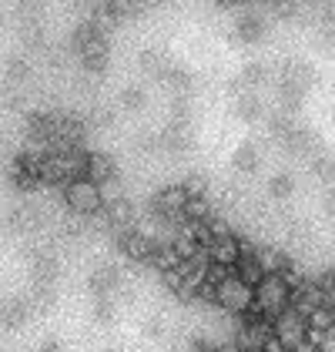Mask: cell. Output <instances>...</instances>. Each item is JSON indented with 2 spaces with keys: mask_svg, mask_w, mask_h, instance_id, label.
Masks as SVG:
<instances>
[{
  "mask_svg": "<svg viewBox=\"0 0 335 352\" xmlns=\"http://www.w3.org/2000/svg\"><path fill=\"white\" fill-rule=\"evenodd\" d=\"M288 305H292V289L281 275H265L255 285V305H251L255 316H265L268 322H275Z\"/></svg>",
  "mask_w": 335,
  "mask_h": 352,
  "instance_id": "obj_1",
  "label": "cell"
},
{
  "mask_svg": "<svg viewBox=\"0 0 335 352\" xmlns=\"http://www.w3.org/2000/svg\"><path fill=\"white\" fill-rule=\"evenodd\" d=\"M64 205L71 208V215H78V218H91L104 208L101 188L94 182H87V178H78V182L64 185Z\"/></svg>",
  "mask_w": 335,
  "mask_h": 352,
  "instance_id": "obj_2",
  "label": "cell"
},
{
  "mask_svg": "<svg viewBox=\"0 0 335 352\" xmlns=\"http://www.w3.org/2000/svg\"><path fill=\"white\" fill-rule=\"evenodd\" d=\"M215 305L224 309V312H231V316H249L251 305H255V289L245 285V282L231 272L222 285H218V298H215Z\"/></svg>",
  "mask_w": 335,
  "mask_h": 352,
  "instance_id": "obj_3",
  "label": "cell"
},
{
  "mask_svg": "<svg viewBox=\"0 0 335 352\" xmlns=\"http://www.w3.org/2000/svg\"><path fill=\"white\" fill-rule=\"evenodd\" d=\"M272 336L279 339L281 346L288 352H295L302 342H305V336H308V322H305V316H299L295 309H285L279 319L272 322Z\"/></svg>",
  "mask_w": 335,
  "mask_h": 352,
  "instance_id": "obj_4",
  "label": "cell"
},
{
  "mask_svg": "<svg viewBox=\"0 0 335 352\" xmlns=\"http://www.w3.org/2000/svg\"><path fill=\"white\" fill-rule=\"evenodd\" d=\"M117 248L124 252V258L131 262H151L154 252H158V242L151 232H141V228H128L117 235Z\"/></svg>",
  "mask_w": 335,
  "mask_h": 352,
  "instance_id": "obj_5",
  "label": "cell"
},
{
  "mask_svg": "<svg viewBox=\"0 0 335 352\" xmlns=\"http://www.w3.org/2000/svg\"><path fill=\"white\" fill-rule=\"evenodd\" d=\"M10 182L17 191H37L44 182H41V158H34L27 151H21L14 164H10Z\"/></svg>",
  "mask_w": 335,
  "mask_h": 352,
  "instance_id": "obj_6",
  "label": "cell"
},
{
  "mask_svg": "<svg viewBox=\"0 0 335 352\" xmlns=\"http://www.w3.org/2000/svg\"><path fill=\"white\" fill-rule=\"evenodd\" d=\"M87 182H94L97 188L108 185V182H117V164H114L111 155L104 151H87Z\"/></svg>",
  "mask_w": 335,
  "mask_h": 352,
  "instance_id": "obj_7",
  "label": "cell"
},
{
  "mask_svg": "<svg viewBox=\"0 0 335 352\" xmlns=\"http://www.w3.org/2000/svg\"><path fill=\"white\" fill-rule=\"evenodd\" d=\"M208 255H211V262H215V265L235 269V265H238V258H242V239H238V235L218 239V242H211Z\"/></svg>",
  "mask_w": 335,
  "mask_h": 352,
  "instance_id": "obj_8",
  "label": "cell"
},
{
  "mask_svg": "<svg viewBox=\"0 0 335 352\" xmlns=\"http://www.w3.org/2000/svg\"><path fill=\"white\" fill-rule=\"evenodd\" d=\"M30 298L17 296V298H7L3 305H0V325L3 329H21V325L30 319Z\"/></svg>",
  "mask_w": 335,
  "mask_h": 352,
  "instance_id": "obj_9",
  "label": "cell"
},
{
  "mask_svg": "<svg viewBox=\"0 0 335 352\" xmlns=\"http://www.w3.org/2000/svg\"><path fill=\"white\" fill-rule=\"evenodd\" d=\"M87 285H91L94 298H108L111 292H117V285H121V269H117V265H101V269H94Z\"/></svg>",
  "mask_w": 335,
  "mask_h": 352,
  "instance_id": "obj_10",
  "label": "cell"
},
{
  "mask_svg": "<svg viewBox=\"0 0 335 352\" xmlns=\"http://www.w3.org/2000/svg\"><path fill=\"white\" fill-rule=\"evenodd\" d=\"M231 272H235V275H238L245 285H251V289H255V285L265 278V272H262L258 258H255V248H251V245H245V242H242V258H238V265H235Z\"/></svg>",
  "mask_w": 335,
  "mask_h": 352,
  "instance_id": "obj_11",
  "label": "cell"
},
{
  "mask_svg": "<svg viewBox=\"0 0 335 352\" xmlns=\"http://www.w3.org/2000/svg\"><path fill=\"white\" fill-rule=\"evenodd\" d=\"M255 258H258V265H262V272L265 275H285V272L292 269L295 262L285 255V252H279V248H255Z\"/></svg>",
  "mask_w": 335,
  "mask_h": 352,
  "instance_id": "obj_12",
  "label": "cell"
},
{
  "mask_svg": "<svg viewBox=\"0 0 335 352\" xmlns=\"http://www.w3.org/2000/svg\"><path fill=\"white\" fill-rule=\"evenodd\" d=\"M235 34H238V41L255 44V41H262V37H265V21H262L258 14H242V17H238V24H235Z\"/></svg>",
  "mask_w": 335,
  "mask_h": 352,
  "instance_id": "obj_13",
  "label": "cell"
},
{
  "mask_svg": "<svg viewBox=\"0 0 335 352\" xmlns=\"http://www.w3.org/2000/svg\"><path fill=\"white\" fill-rule=\"evenodd\" d=\"M231 168H235V171H242V175L258 171V151H255V144H238V148H235V155H231Z\"/></svg>",
  "mask_w": 335,
  "mask_h": 352,
  "instance_id": "obj_14",
  "label": "cell"
},
{
  "mask_svg": "<svg viewBox=\"0 0 335 352\" xmlns=\"http://www.w3.org/2000/svg\"><path fill=\"white\" fill-rule=\"evenodd\" d=\"M148 265H151L154 272H161V275H165V272L178 269V265H181V258H178V252H174L171 245H158V252H154V258H151Z\"/></svg>",
  "mask_w": 335,
  "mask_h": 352,
  "instance_id": "obj_15",
  "label": "cell"
},
{
  "mask_svg": "<svg viewBox=\"0 0 335 352\" xmlns=\"http://www.w3.org/2000/svg\"><path fill=\"white\" fill-rule=\"evenodd\" d=\"M211 215H215V208H211V201H208V198H188V205H185V221H188V225H195V221H208Z\"/></svg>",
  "mask_w": 335,
  "mask_h": 352,
  "instance_id": "obj_16",
  "label": "cell"
},
{
  "mask_svg": "<svg viewBox=\"0 0 335 352\" xmlns=\"http://www.w3.org/2000/svg\"><path fill=\"white\" fill-rule=\"evenodd\" d=\"M57 275V262L51 255H37L34 258V285H51Z\"/></svg>",
  "mask_w": 335,
  "mask_h": 352,
  "instance_id": "obj_17",
  "label": "cell"
},
{
  "mask_svg": "<svg viewBox=\"0 0 335 352\" xmlns=\"http://www.w3.org/2000/svg\"><path fill=\"white\" fill-rule=\"evenodd\" d=\"M3 74H7V84H24V81H30V64L24 60V57H10L7 60V67H3Z\"/></svg>",
  "mask_w": 335,
  "mask_h": 352,
  "instance_id": "obj_18",
  "label": "cell"
},
{
  "mask_svg": "<svg viewBox=\"0 0 335 352\" xmlns=\"http://www.w3.org/2000/svg\"><path fill=\"white\" fill-rule=\"evenodd\" d=\"M292 191H295V178L292 175H275L272 182H268V195L275 198V201H285V198H292Z\"/></svg>",
  "mask_w": 335,
  "mask_h": 352,
  "instance_id": "obj_19",
  "label": "cell"
},
{
  "mask_svg": "<svg viewBox=\"0 0 335 352\" xmlns=\"http://www.w3.org/2000/svg\"><path fill=\"white\" fill-rule=\"evenodd\" d=\"M235 114H238L242 121H255V118L262 114L258 98H255V94H238V101H235Z\"/></svg>",
  "mask_w": 335,
  "mask_h": 352,
  "instance_id": "obj_20",
  "label": "cell"
},
{
  "mask_svg": "<svg viewBox=\"0 0 335 352\" xmlns=\"http://www.w3.org/2000/svg\"><path fill=\"white\" fill-rule=\"evenodd\" d=\"M144 101H148V94L141 91V87H124L121 94H117V104L124 111H141L144 108Z\"/></svg>",
  "mask_w": 335,
  "mask_h": 352,
  "instance_id": "obj_21",
  "label": "cell"
},
{
  "mask_svg": "<svg viewBox=\"0 0 335 352\" xmlns=\"http://www.w3.org/2000/svg\"><path fill=\"white\" fill-rule=\"evenodd\" d=\"M181 188L188 198H208V178L205 175H188L185 182H181Z\"/></svg>",
  "mask_w": 335,
  "mask_h": 352,
  "instance_id": "obj_22",
  "label": "cell"
},
{
  "mask_svg": "<svg viewBox=\"0 0 335 352\" xmlns=\"http://www.w3.org/2000/svg\"><path fill=\"white\" fill-rule=\"evenodd\" d=\"M265 74H268V67H265V64H249V67L238 74V81L245 84V87H255V84L265 81Z\"/></svg>",
  "mask_w": 335,
  "mask_h": 352,
  "instance_id": "obj_23",
  "label": "cell"
},
{
  "mask_svg": "<svg viewBox=\"0 0 335 352\" xmlns=\"http://www.w3.org/2000/svg\"><path fill=\"white\" fill-rule=\"evenodd\" d=\"M141 67H144V71H151V74H165L168 71L158 51H141Z\"/></svg>",
  "mask_w": 335,
  "mask_h": 352,
  "instance_id": "obj_24",
  "label": "cell"
},
{
  "mask_svg": "<svg viewBox=\"0 0 335 352\" xmlns=\"http://www.w3.org/2000/svg\"><path fill=\"white\" fill-rule=\"evenodd\" d=\"M94 319H97L101 325L111 322L114 319V302L111 298H97V302H94Z\"/></svg>",
  "mask_w": 335,
  "mask_h": 352,
  "instance_id": "obj_25",
  "label": "cell"
},
{
  "mask_svg": "<svg viewBox=\"0 0 335 352\" xmlns=\"http://www.w3.org/2000/svg\"><path fill=\"white\" fill-rule=\"evenodd\" d=\"M21 37H24V44H30V47H41V44H44L41 24H24V28H21Z\"/></svg>",
  "mask_w": 335,
  "mask_h": 352,
  "instance_id": "obj_26",
  "label": "cell"
},
{
  "mask_svg": "<svg viewBox=\"0 0 335 352\" xmlns=\"http://www.w3.org/2000/svg\"><path fill=\"white\" fill-rule=\"evenodd\" d=\"M315 175H319L322 182L335 185V162L332 158H319V162H315Z\"/></svg>",
  "mask_w": 335,
  "mask_h": 352,
  "instance_id": "obj_27",
  "label": "cell"
},
{
  "mask_svg": "<svg viewBox=\"0 0 335 352\" xmlns=\"http://www.w3.org/2000/svg\"><path fill=\"white\" fill-rule=\"evenodd\" d=\"M188 352H235V349H231V346L224 349V346H215V342H205V339H195V342H192V349H188Z\"/></svg>",
  "mask_w": 335,
  "mask_h": 352,
  "instance_id": "obj_28",
  "label": "cell"
},
{
  "mask_svg": "<svg viewBox=\"0 0 335 352\" xmlns=\"http://www.w3.org/2000/svg\"><path fill=\"white\" fill-rule=\"evenodd\" d=\"M91 124H94V128H111L114 114L111 111H94V114H91Z\"/></svg>",
  "mask_w": 335,
  "mask_h": 352,
  "instance_id": "obj_29",
  "label": "cell"
},
{
  "mask_svg": "<svg viewBox=\"0 0 335 352\" xmlns=\"http://www.w3.org/2000/svg\"><path fill=\"white\" fill-rule=\"evenodd\" d=\"M272 14H279V17H292V14H295V3H272Z\"/></svg>",
  "mask_w": 335,
  "mask_h": 352,
  "instance_id": "obj_30",
  "label": "cell"
},
{
  "mask_svg": "<svg viewBox=\"0 0 335 352\" xmlns=\"http://www.w3.org/2000/svg\"><path fill=\"white\" fill-rule=\"evenodd\" d=\"M37 352H64V346H60L57 339H47V342H41V349Z\"/></svg>",
  "mask_w": 335,
  "mask_h": 352,
  "instance_id": "obj_31",
  "label": "cell"
},
{
  "mask_svg": "<svg viewBox=\"0 0 335 352\" xmlns=\"http://www.w3.org/2000/svg\"><path fill=\"white\" fill-rule=\"evenodd\" d=\"M325 212H329V218H335V188L325 195Z\"/></svg>",
  "mask_w": 335,
  "mask_h": 352,
  "instance_id": "obj_32",
  "label": "cell"
},
{
  "mask_svg": "<svg viewBox=\"0 0 335 352\" xmlns=\"http://www.w3.org/2000/svg\"><path fill=\"white\" fill-rule=\"evenodd\" d=\"M235 352H262V349H235Z\"/></svg>",
  "mask_w": 335,
  "mask_h": 352,
  "instance_id": "obj_33",
  "label": "cell"
}]
</instances>
